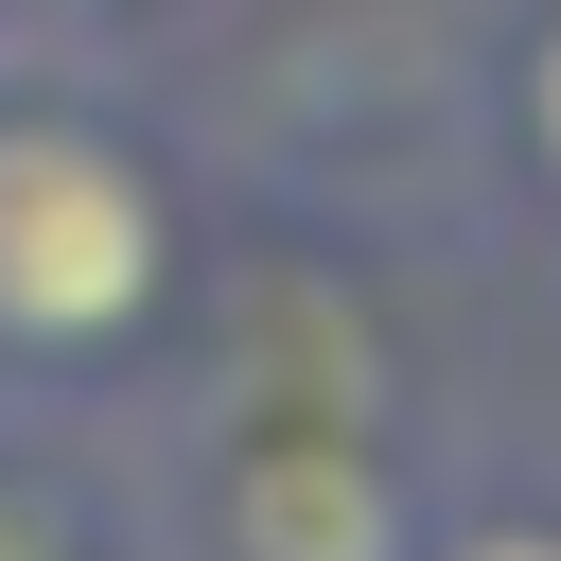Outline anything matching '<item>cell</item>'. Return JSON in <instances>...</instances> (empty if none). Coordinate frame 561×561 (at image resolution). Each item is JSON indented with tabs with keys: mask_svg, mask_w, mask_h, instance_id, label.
<instances>
[{
	"mask_svg": "<svg viewBox=\"0 0 561 561\" xmlns=\"http://www.w3.org/2000/svg\"><path fill=\"white\" fill-rule=\"evenodd\" d=\"M456 561H561V526H491V543H456Z\"/></svg>",
	"mask_w": 561,
	"mask_h": 561,
	"instance_id": "3",
	"label": "cell"
},
{
	"mask_svg": "<svg viewBox=\"0 0 561 561\" xmlns=\"http://www.w3.org/2000/svg\"><path fill=\"white\" fill-rule=\"evenodd\" d=\"M543 158H561V35H543Z\"/></svg>",
	"mask_w": 561,
	"mask_h": 561,
	"instance_id": "4",
	"label": "cell"
},
{
	"mask_svg": "<svg viewBox=\"0 0 561 561\" xmlns=\"http://www.w3.org/2000/svg\"><path fill=\"white\" fill-rule=\"evenodd\" d=\"M245 543L263 561H386V508H368V473L280 456V473H245Z\"/></svg>",
	"mask_w": 561,
	"mask_h": 561,
	"instance_id": "2",
	"label": "cell"
},
{
	"mask_svg": "<svg viewBox=\"0 0 561 561\" xmlns=\"http://www.w3.org/2000/svg\"><path fill=\"white\" fill-rule=\"evenodd\" d=\"M158 280V210L105 140L70 123H0V333H123Z\"/></svg>",
	"mask_w": 561,
	"mask_h": 561,
	"instance_id": "1",
	"label": "cell"
}]
</instances>
